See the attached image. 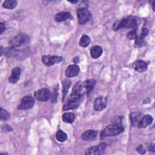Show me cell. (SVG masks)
Listing matches in <instances>:
<instances>
[{
	"instance_id": "21",
	"label": "cell",
	"mask_w": 155,
	"mask_h": 155,
	"mask_svg": "<svg viewBox=\"0 0 155 155\" xmlns=\"http://www.w3.org/2000/svg\"><path fill=\"white\" fill-rule=\"evenodd\" d=\"M71 85V81L68 79H66L65 80H64L62 81V85H63V88H62V101L64 100L67 94V92H68V90L69 89V87Z\"/></svg>"
},
{
	"instance_id": "26",
	"label": "cell",
	"mask_w": 155,
	"mask_h": 155,
	"mask_svg": "<svg viewBox=\"0 0 155 155\" xmlns=\"http://www.w3.org/2000/svg\"><path fill=\"white\" fill-rule=\"evenodd\" d=\"M10 117V114L8 111L3 109L2 108H1V114H0V117L1 119L2 120H6L8 119Z\"/></svg>"
},
{
	"instance_id": "37",
	"label": "cell",
	"mask_w": 155,
	"mask_h": 155,
	"mask_svg": "<svg viewBox=\"0 0 155 155\" xmlns=\"http://www.w3.org/2000/svg\"><path fill=\"white\" fill-rule=\"evenodd\" d=\"M1 56H2V53H3V48H2V46H1Z\"/></svg>"
},
{
	"instance_id": "24",
	"label": "cell",
	"mask_w": 155,
	"mask_h": 155,
	"mask_svg": "<svg viewBox=\"0 0 155 155\" xmlns=\"http://www.w3.org/2000/svg\"><path fill=\"white\" fill-rule=\"evenodd\" d=\"M90 42V38L85 35H84L81 36L80 41H79V45L82 47H87Z\"/></svg>"
},
{
	"instance_id": "6",
	"label": "cell",
	"mask_w": 155,
	"mask_h": 155,
	"mask_svg": "<svg viewBox=\"0 0 155 155\" xmlns=\"http://www.w3.org/2000/svg\"><path fill=\"white\" fill-rule=\"evenodd\" d=\"M106 147H107V144L105 142H102L97 145L88 148L85 151V154H94V155L102 154L104 153Z\"/></svg>"
},
{
	"instance_id": "19",
	"label": "cell",
	"mask_w": 155,
	"mask_h": 155,
	"mask_svg": "<svg viewBox=\"0 0 155 155\" xmlns=\"http://www.w3.org/2000/svg\"><path fill=\"white\" fill-rule=\"evenodd\" d=\"M75 114L73 113H65L62 116V119L64 122L71 124L74 121Z\"/></svg>"
},
{
	"instance_id": "18",
	"label": "cell",
	"mask_w": 155,
	"mask_h": 155,
	"mask_svg": "<svg viewBox=\"0 0 155 155\" xmlns=\"http://www.w3.org/2000/svg\"><path fill=\"white\" fill-rule=\"evenodd\" d=\"M96 80L92 79H87L84 82V87L87 90V94H89L93 90V89L96 85Z\"/></svg>"
},
{
	"instance_id": "11",
	"label": "cell",
	"mask_w": 155,
	"mask_h": 155,
	"mask_svg": "<svg viewBox=\"0 0 155 155\" xmlns=\"http://www.w3.org/2000/svg\"><path fill=\"white\" fill-rule=\"evenodd\" d=\"M79 67L77 65H70L67 67L65 73L67 77L72 78L78 76L79 73Z\"/></svg>"
},
{
	"instance_id": "8",
	"label": "cell",
	"mask_w": 155,
	"mask_h": 155,
	"mask_svg": "<svg viewBox=\"0 0 155 155\" xmlns=\"http://www.w3.org/2000/svg\"><path fill=\"white\" fill-rule=\"evenodd\" d=\"M34 96L38 101L45 102L50 98L51 93L48 89L44 88L35 91Z\"/></svg>"
},
{
	"instance_id": "17",
	"label": "cell",
	"mask_w": 155,
	"mask_h": 155,
	"mask_svg": "<svg viewBox=\"0 0 155 155\" xmlns=\"http://www.w3.org/2000/svg\"><path fill=\"white\" fill-rule=\"evenodd\" d=\"M102 54V49L99 45H94L90 49V55L93 59H97Z\"/></svg>"
},
{
	"instance_id": "4",
	"label": "cell",
	"mask_w": 155,
	"mask_h": 155,
	"mask_svg": "<svg viewBox=\"0 0 155 155\" xmlns=\"http://www.w3.org/2000/svg\"><path fill=\"white\" fill-rule=\"evenodd\" d=\"M27 49L18 50L12 47H7L5 50V54L7 58H15L18 59H24L29 54Z\"/></svg>"
},
{
	"instance_id": "3",
	"label": "cell",
	"mask_w": 155,
	"mask_h": 155,
	"mask_svg": "<svg viewBox=\"0 0 155 155\" xmlns=\"http://www.w3.org/2000/svg\"><path fill=\"white\" fill-rule=\"evenodd\" d=\"M137 22L136 19L134 18H127L123 19L120 21H117L113 25V30L116 31L122 28H127L133 29H137Z\"/></svg>"
},
{
	"instance_id": "36",
	"label": "cell",
	"mask_w": 155,
	"mask_h": 155,
	"mask_svg": "<svg viewBox=\"0 0 155 155\" xmlns=\"http://www.w3.org/2000/svg\"><path fill=\"white\" fill-rule=\"evenodd\" d=\"M154 4H155V2L154 1H153V3H152V4H151V5H152V8H153V10L154 11L155 10V8H154Z\"/></svg>"
},
{
	"instance_id": "22",
	"label": "cell",
	"mask_w": 155,
	"mask_h": 155,
	"mask_svg": "<svg viewBox=\"0 0 155 155\" xmlns=\"http://www.w3.org/2000/svg\"><path fill=\"white\" fill-rule=\"evenodd\" d=\"M18 2L16 0H6L3 2L2 7L7 9H13L16 6Z\"/></svg>"
},
{
	"instance_id": "29",
	"label": "cell",
	"mask_w": 155,
	"mask_h": 155,
	"mask_svg": "<svg viewBox=\"0 0 155 155\" xmlns=\"http://www.w3.org/2000/svg\"><path fill=\"white\" fill-rule=\"evenodd\" d=\"M58 85H57L56 87V88H54V91H53V96L51 97V102L53 103H55L57 101V96H58Z\"/></svg>"
},
{
	"instance_id": "30",
	"label": "cell",
	"mask_w": 155,
	"mask_h": 155,
	"mask_svg": "<svg viewBox=\"0 0 155 155\" xmlns=\"http://www.w3.org/2000/svg\"><path fill=\"white\" fill-rule=\"evenodd\" d=\"M123 117L120 116H117L115 117L113 120H112V123L114 124H119L121 125L122 124V120Z\"/></svg>"
},
{
	"instance_id": "14",
	"label": "cell",
	"mask_w": 155,
	"mask_h": 155,
	"mask_svg": "<svg viewBox=\"0 0 155 155\" xmlns=\"http://www.w3.org/2000/svg\"><path fill=\"white\" fill-rule=\"evenodd\" d=\"M133 67L136 71L142 73V72L145 71L147 70L148 65L145 61L142 60H139L133 63Z\"/></svg>"
},
{
	"instance_id": "7",
	"label": "cell",
	"mask_w": 155,
	"mask_h": 155,
	"mask_svg": "<svg viewBox=\"0 0 155 155\" xmlns=\"http://www.w3.org/2000/svg\"><path fill=\"white\" fill-rule=\"evenodd\" d=\"M35 104V99L31 96H25L21 101L19 105L18 106L19 110H28L31 108Z\"/></svg>"
},
{
	"instance_id": "9",
	"label": "cell",
	"mask_w": 155,
	"mask_h": 155,
	"mask_svg": "<svg viewBox=\"0 0 155 155\" xmlns=\"http://www.w3.org/2000/svg\"><path fill=\"white\" fill-rule=\"evenodd\" d=\"M62 60L61 56H50V55H44L42 56V62L45 65L49 67L55 64L59 63Z\"/></svg>"
},
{
	"instance_id": "20",
	"label": "cell",
	"mask_w": 155,
	"mask_h": 155,
	"mask_svg": "<svg viewBox=\"0 0 155 155\" xmlns=\"http://www.w3.org/2000/svg\"><path fill=\"white\" fill-rule=\"evenodd\" d=\"M140 116H141V113H140L139 112H134V113H132L131 114H130V116L131 124L133 127L137 125L139 122L140 121V120L141 119Z\"/></svg>"
},
{
	"instance_id": "12",
	"label": "cell",
	"mask_w": 155,
	"mask_h": 155,
	"mask_svg": "<svg viewBox=\"0 0 155 155\" xmlns=\"http://www.w3.org/2000/svg\"><path fill=\"white\" fill-rule=\"evenodd\" d=\"M97 131L93 130H88L84 132L81 136L84 140H94L97 138Z\"/></svg>"
},
{
	"instance_id": "35",
	"label": "cell",
	"mask_w": 155,
	"mask_h": 155,
	"mask_svg": "<svg viewBox=\"0 0 155 155\" xmlns=\"http://www.w3.org/2000/svg\"><path fill=\"white\" fill-rule=\"evenodd\" d=\"M6 128H7V130L8 131H10L12 130V128L9 125H6Z\"/></svg>"
},
{
	"instance_id": "15",
	"label": "cell",
	"mask_w": 155,
	"mask_h": 155,
	"mask_svg": "<svg viewBox=\"0 0 155 155\" xmlns=\"http://www.w3.org/2000/svg\"><path fill=\"white\" fill-rule=\"evenodd\" d=\"M153 121V117L149 114L144 115L139 122L137 126L139 128H144L151 124Z\"/></svg>"
},
{
	"instance_id": "23",
	"label": "cell",
	"mask_w": 155,
	"mask_h": 155,
	"mask_svg": "<svg viewBox=\"0 0 155 155\" xmlns=\"http://www.w3.org/2000/svg\"><path fill=\"white\" fill-rule=\"evenodd\" d=\"M56 138L58 141L60 142H63L67 139V135L63 131L59 130L56 133Z\"/></svg>"
},
{
	"instance_id": "2",
	"label": "cell",
	"mask_w": 155,
	"mask_h": 155,
	"mask_svg": "<svg viewBox=\"0 0 155 155\" xmlns=\"http://www.w3.org/2000/svg\"><path fill=\"white\" fill-rule=\"evenodd\" d=\"M30 42V37L26 33H20L16 35L15 36L12 38L8 44L10 47L12 48H17L22 46H24L28 44Z\"/></svg>"
},
{
	"instance_id": "27",
	"label": "cell",
	"mask_w": 155,
	"mask_h": 155,
	"mask_svg": "<svg viewBox=\"0 0 155 155\" xmlns=\"http://www.w3.org/2000/svg\"><path fill=\"white\" fill-rule=\"evenodd\" d=\"M127 37L129 39H136V38L137 37V29H133L128 32L127 35Z\"/></svg>"
},
{
	"instance_id": "31",
	"label": "cell",
	"mask_w": 155,
	"mask_h": 155,
	"mask_svg": "<svg viewBox=\"0 0 155 155\" xmlns=\"http://www.w3.org/2000/svg\"><path fill=\"white\" fill-rule=\"evenodd\" d=\"M136 150L137 151V153H139V154H143L146 153V150L145 148L143 147V146L142 145H139L136 149Z\"/></svg>"
},
{
	"instance_id": "5",
	"label": "cell",
	"mask_w": 155,
	"mask_h": 155,
	"mask_svg": "<svg viewBox=\"0 0 155 155\" xmlns=\"http://www.w3.org/2000/svg\"><path fill=\"white\" fill-rule=\"evenodd\" d=\"M77 16L80 24L84 25L91 18V14L87 8H80L77 10Z\"/></svg>"
},
{
	"instance_id": "38",
	"label": "cell",
	"mask_w": 155,
	"mask_h": 155,
	"mask_svg": "<svg viewBox=\"0 0 155 155\" xmlns=\"http://www.w3.org/2000/svg\"><path fill=\"white\" fill-rule=\"evenodd\" d=\"M71 3H73V4H74V3H78V1H70Z\"/></svg>"
},
{
	"instance_id": "1",
	"label": "cell",
	"mask_w": 155,
	"mask_h": 155,
	"mask_svg": "<svg viewBox=\"0 0 155 155\" xmlns=\"http://www.w3.org/2000/svg\"><path fill=\"white\" fill-rule=\"evenodd\" d=\"M124 130V128L122 126V125L114 124L109 125L107 126L101 131L100 134V139H103L106 137L116 136L122 133Z\"/></svg>"
},
{
	"instance_id": "10",
	"label": "cell",
	"mask_w": 155,
	"mask_h": 155,
	"mask_svg": "<svg viewBox=\"0 0 155 155\" xmlns=\"http://www.w3.org/2000/svg\"><path fill=\"white\" fill-rule=\"evenodd\" d=\"M107 105V99L104 96H99L94 101L93 107L96 111L104 110Z\"/></svg>"
},
{
	"instance_id": "25",
	"label": "cell",
	"mask_w": 155,
	"mask_h": 155,
	"mask_svg": "<svg viewBox=\"0 0 155 155\" xmlns=\"http://www.w3.org/2000/svg\"><path fill=\"white\" fill-rule=\"evenodd\" d=\"M80 104L72 102H69L67 101L63 106V110H71V109H76L78 108Z\"/></svg>"
},
{
	"instance_id": "32",
	"label": "cell",
	"mask_w": 155,
	"mask_h": 155,
	"mask_svg": "<svg viewBox=\"0 0 155 155\" xmlns=\"http://www.w3.org/2000/svg\"><path fill=\"white\" fill-rule=\"evenodd\" d=\"M148 33H149V30L147 28H143L142 30V32H141V36L144 38L145 37H146L148 35Z\"/></svg>"
},
{
	"instance_id": "16",
	"label": "cell",
	"mask_w": 155,
	"mask_h": 155,
	"mask_svg": "<svg viewBox=\"0 0 155 155\" xmlns=\"http://www.w3.org/2000/svg\"><path fill=\"white\" fill-rule=\"evenodd\" d=\"M71 18L70 13L68 12H61L54 15V19L57 22L65 21Z\"/></svg>"
},
{
	"instance_id": "13",
	"label": "cell",
	"mask_w": 155,
	"mask_h": 155,
	"mask_svg": "<svg viewBox=\"0 0 155 155\" xmlns=\"http://www.w3.org/2000/svg\"><path fill=\"white\" fill-rule=\"evenodd\" d=\"M21 74V69L19 67H15L12 69L10 76L8 78V81L10 83L14 84L18 82Z\"/></svg>"
},
{
	"instance_id": "33",
	"label": "cell",
	"mask_w": 155,
	"mask_h": 155,
	"mask_svg": "<svg viewBox=\"0 0 155 155\" xmlns=\"http://www.w3.org/2000/svg\"><path fill=\"white\" fill-rule=\"evenodd\" d=\"M5 30V24L3 22H1L0 23V34H2Z\"/></svg>"
},
{
	"instance_id": "34",
	"label": "cell",
	"mask_w": 155,
	"mask_h": 155,
	"mask_svg": "<svg viewBox=\"0 0 155 155\" xmlns=\"http://www.w3.org/2000/svg\"><path fill=\"white\" fill-rule=\"evenodd\" d=\"M148 150H150V151H151L154 153V152H155V151H154V150H155L154 144L151 143V144L148 145Z\"/></svg>"
},
{
	"instance_id": "28",
	"label": "cell",
	"mask_w": 155,
	"mask_h": 155,
	"mask_svg": "<svg viewBox=\"0 0 155 155\" xmlns=\"http://www.w3.org/2000/svg\"><path fill=\"white\" fill-rule=\"evenodd\" d=\"M144 44V39L141 36H137L135 39V46L141 47Z\"/></svg>"
}]
</instances>
